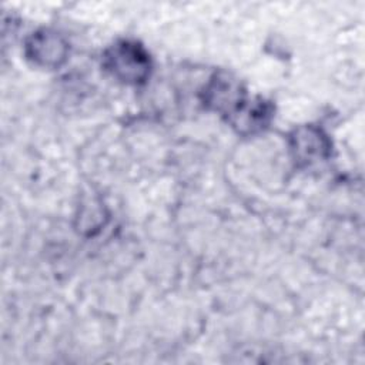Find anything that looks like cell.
<instances>
[{
    "mask_svg": "<svg viewBox=\"0 0 365 365\" xmlns=\"http://www.w3.org/2000/svg\"><path fill=\"white\" fill-rule=\"evenodd\" d=\"M106 68L124 83H141L150 73V57L134 41H118L104 54Z\"/></svg>",
    "mask_w": 365,
    "mask_h": 365,
    "instance_id": "cell-1",
    "label": "cell"
},
{
    "mask_svg": "<svg viewBox=\"0 0 365 365\" xmlns=\"http://www.w3.org/2000/svg\"><path fill=\"white\" fill-rule=\"evenodd\" d=\"M205 103L215 111L227 114L230 118L245 103V93L241 84L227 76H215L205 88Z\"/></svg>",
    "mask_w": 365,
    "mask_h": 365,
    "instance_id": "cell-2",
    "label": "cell"
},
{
    "mask_svg": "<svg viewBox=\"0 0 365 365\" xmlns=\"http://www.w3.org/2000/svg\"><path fill=\"white\" fill-rule=\"evenodd\" d=\"M271 117V108L267 103H244L241 108L230 118L234 127L242 133H252L262 128Z\"/></svg>",
    "mask_w": 365,
    "mask_h": 365,
    "instance_id": "cell-5",
    "label": "cell"
},
{
    "mask_svg": "<svg viewBox=\"0 0 365 365\" xmlns=\"http://www.w3.org/2000/svg\"><path fill=\"white\" fill-rule=\"evenodd\" d=\"M289 147L295 161L305 165L321 161L329 154V140L314 125L297 128L289 138Z\"/></svg>",
    "mask_w": 365,
    "mask_h": 365,
    "instance_id": "cell-3",
    "label": "cell"
},
{
    "mask_svg": "<svg viewBox=\"0 0 365 365\" xmlns=\"http://www.w3.org/2000/svg\"><path fill=\"white\" fill-rule=\"evenodd\" d=\"M26 51L29 58L36 64L43 67H57L66 60L68 47L58 33L41 30L27 40Z\"/></svg>",
    "mask_w": 365,
    "mask_h": 365,
    "instance_id": "cell-4",
    "label": "cell"
}]
</instances>
